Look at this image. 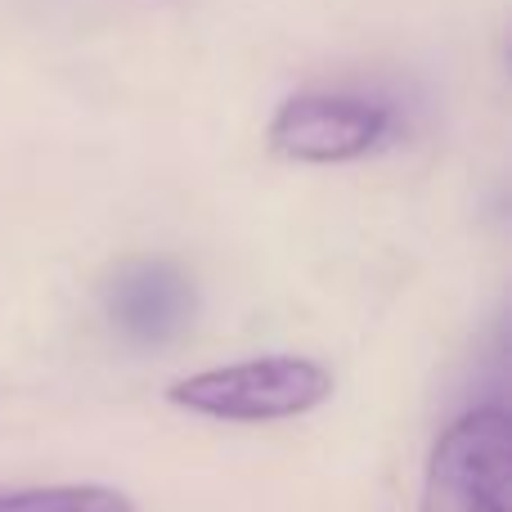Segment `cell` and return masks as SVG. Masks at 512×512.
Instances as JSON below:
<instances>
[{
	"label": "cell",
	"mask_w": 512,
	"mask_h": 512,
	"mask_svg": "<svg viewBox=\"0 0 512 512\" xmlns=\"http://www.w3.org/2000/svg\"><path fill=\"white\" fill-rule=\"evenodd\" d=\"M0 512H135V499L113 486H27L0 490Z\"/></svg>",
	"instance_id": "obj_5"
},
{
	"label": "cell",
	"mask_w": 512,
	"mask_h": 512,
	"mask_svg": "<svg viewBox=\"0 0 512 512\" xmlns=\"http://www.w3.org/2000/svg\"><path fill=\"white\" fill-rule=\"evenodd\" d=\"M391 113L355 95H292L270 122V149L288 162H355L387 135Z\"/></svg>",
	"instance_id": "obj_3"
},
{
	"label": "cell",
	"mask_w": 512,
	"mask_h": 512,
	"mask_svg": "<svg viewBox=\"0 0 512 512\" xmlns=\"http://www.w3.org/2000/svg\"><path fill=\"white\" fill-rule=\"evenodd\" d=\"M194 279L167 256H131L104 283V315L140 351L171 346L194 324Z\"/></svg>",
	"instance_id": "obj_4"
},
{
	"label": "cell",
	"mask_w": 512,
	"mask_h": 512,
	"mask_svg": "<svg viewBox=\"0 0 512 512\" xmlns=\"http://www.w3.org/2000/svg\"><path fill=\"white\" fill-rule=\"evenodd\" d=\"M333 396V373L306 355H261L171 382L167 400L216 423H279L301 418Z\"/></svg>",
	"instance_id": "obj_1"
},
{
	"label": "cell",
	"mask_w": 512,
	"mask_h": 512,
	"mask_svg": "<svg viewBox=\"0 0 512 512\" xmlns=\"http://www.w3.org/2000/svg\"><path fill=\"white\" fill-rule=\"evenodd\" d=\"M512 418L504 405L459 414L432 445L418 512H512Z\"/></svg>",
	"instance_id": "obj_2"
}]
</instances>
